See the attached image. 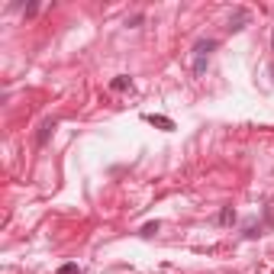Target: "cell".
Instances as JSON below:
<instances>
[{
	"label": "cell",
	"instance_id": "9",
	"mask_svg": "<svg viewBox=\"0 0 274 274\" xmlns=\"http://www.w3.org/2000/svg\"><path fill=\"white\" fill-rule=\"evenodd\" d=\"M58 274H81V268H78V265H62V268H58Z\"/></svg>",
	"mask_w": 274,
	"mask_h": 274
},
{
	"label": "cell",
	"instance_id": "10",
	"mask_svg": "<svg viewBox=\"0 0 274 274\" xmlns=\"http://www.w3.org/2000/svg\"><path fill=\"white\" fill-rule=\"evenodd\" d=\"M271 45H274V33H271Z\"/></svg>",
	"mask_w": 274,
	"mask_h": 274
},
{
	"label": "cell",
	"instance_id": "8",
	"mask_svg": "<svg viewBox=\"0 0 274 274\" xmlns=\"http://www.w3.org/2000/svg\"><path fill=\"white\" fill-rule=\"evenodd\" d=\"M158 229H161V223H158V219H155V223H145V226L139 229V233H142V235H155Z\"/></svg>",
	"mask_w": 274,
	"mask_h": 274
},
{
	"label": "cell",
	"instance_id": "3",
	"mask_svg": "<svg viewBox=\"0 0 274 274\" xmlns=\"http://www.w3.org/2000/svg\"><path fill=\"white\" fill-rule=\"evenodd\" d=\"M110 90H113V94H123V90H132V78H129V75H117L113 81H110Z\"/></svg>",
	"mask_w": 274,
	"mask_h": 274
},
{
	"label": "cell",
	"instance_id": "1",
	"mask_svg": "<svg viewBox=\"0 0 274 274\" xmlns=\"http://www.w3.org/2000/svg\"><path fill=\"white\" fill-rule=\"evenodd\" d=\"M55 129H58V123H55V119H42L39 132H36V145L42 149V145H45L48 139H52V132H55Z\"/></svg>",
	"mask_w": 274,
	"mask_h": 274
},
{
	"label": "cell",
	"instance_id": "4",
	"mask_svg": "<svg viewBox=\"0 0 274 274\" xmlns=\"http://www.w3.org/2000/svg\"><path fill=\"white\" fill-rule=\"evenodd\" d=\"M245 23H248V13H245V10H235V16L229 20V33H239V29H245Z\"/></svg>",
	"mask_w": 274,
	"mask_h": 274
},
{
	"label": "cell",
	"instance_id": "5",
	"mask_svg": "<svg viewBox=\"0 0 274 274\" xmlns=\"http://www.w3.org/2000/svg\"><path fill=\"white\" fill-rule=\"evenodd\" d=\"M145 123L158 126V129H164V132H168V129H174V123H171L168 117H155V113H149V117H145Z\"/></svg>",
	"mask_w": 274,
	"mask_h": 274
},
{
	"label": "cell",
	"instance_id": "7",
	"mask_svg": "<svg viewBox=\"0 0 274 274\" xmlns=\"http://www.w3.org/2000/svg\"><path fill=\"white\" fill-rule=\"evenodd\" d=\"M206 62H210V58H194V75H197V78L206 75Z\"/></svg>",
	"mask_w": 274,
	"mask_h": 274
},
{
	"label": "cell",
	"instance_id": "2",
	"mask_svg": "<svg viewBox=\"0 0 274 274\" xmlns=\"http://www.w3.org/2000/svg\"><path fill=\"white\" fill-rule=\"evenodd\" d=\"M216 45H219L216 39H197V42H194V58H210V52Z\"/></svg>",
	"mask_w": 274,
	"mask_h": 274
},
{
	"label": "cell",
	"instance_id": "6",
	"mask_svg": "<svg viewBox=\"0 0 274 274\" xmlns=\"http://www.w3.org/2000/svg\"><path fill=\"white\" fill-rule=\"evenodd\" d=\"M216 219H219V223H223V226H233V223H235V210H233V206H223Z\"/></svg>",
	"mask_w": 274,
	"mask_h": 274
}]
</instances>
